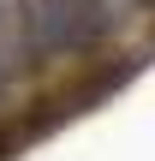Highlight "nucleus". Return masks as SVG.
<instances>
[{
  "label": "nucleus",
  "instance_id": "obj_1",
  "mask_svg": "<svg viewBox=\"0 0 155 161\" xmlns=\"http://www.w3.org/2000/svg\"><path fill=\"white\" fill-rule=\"evenodd\" d=\"M18 30L30 54H78L102 36L108 6L102 0H18Z\"/></svg>",
  "mask_w": 155,
  "mask_h": 161
}]
</instances>
